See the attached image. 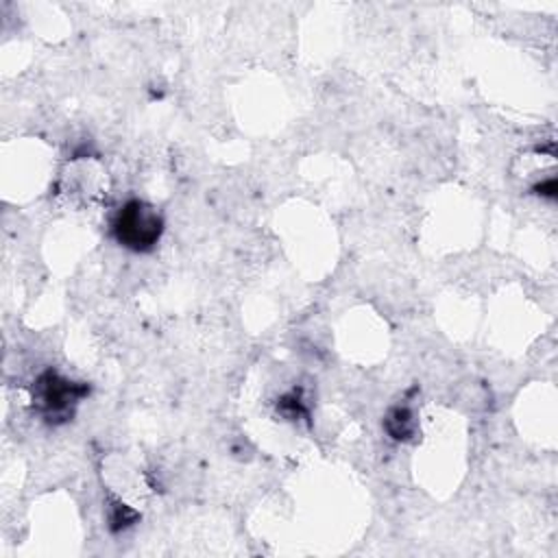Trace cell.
Wrapping results in <instances>:
<instances>
[{
	"instance_id": "obj_2",
	"label": "cell",
	"mask_w": 558,
	"mask_h": 558,
	"mask_svg": "<svg viewBox=\"0 0 558 558\" xmlns=\"http://www.w3.org/2000/svg\"><path fill=\"white\" fill-rule=\"evenodd\" d=\"M85 392V386L74 384L54 371H46L33 388V401L44 418L65 421Z\"/></svg>"
},
{
	"instance_id": "obj_3",
	"label": "cell",
	"mask_w": 558,
	"mask_h": 558,
	"mask_svg": "<svg viewBox=\"0 0 558 558\" xmlns=\"http://www.w3.org/2000/svg\"><path fill=\"white\" fill-rule=\"evenodd\" d=\"M386 427L395 438H408L414 432V418L412 412L408 408H395L388 418H386Z\"/></svg>"
},
{
	"instance_id": "obj_1",
	"label": "cell",
	"mask_w": 558,
	"mask_h": 558,
	"mask_svg": "<svg viewBox=\"0 0 558 558\" xmlns=\"http://www.w3.org/2000/svg\"><path fill=\"white\" fill-rule=\"evenodd\" d=\"M161 233H163L161 214L153 205L140 198L126 201L111 220V235L116 238V242L135 253L153 251Z\"/></svg>"
}]
</instances>
